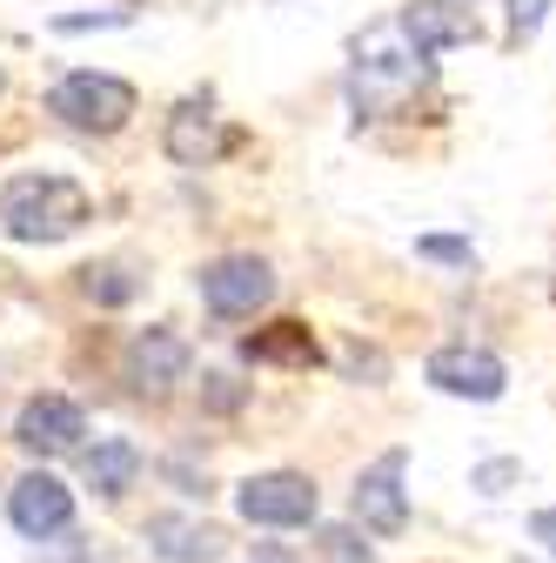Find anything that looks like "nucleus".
I'll use <instances>...</instances> for the list:
<instances>
[{
	"instance_id": "24",
	"label": "nucleus",
	"mask_w": 556,
	"mask_h": 563,
	"mask_svg": "<svg viewBox=\"0 0 556 563\" xmlns=\"http://www.w3.org/2000/svg\"><path fill=\"white\" fill-rule=\"evenodd\" d=\"M208 383H215V389H208V402H215V409H235L242 402V389H229V376H208Z\"/></svg>"
},
{
	"instance_id": "17",
	"label": "nucleus",
	"mask_w": 556,
	"mask_h": 563,
	"mask_svg": "<svg viewBox=\"0 0 556 563\" xmlns=\"http://www.w3.org/2000/svg\"><path fill=\"white\" fill-rule=\"evenodd\" d=\"M315 550H322V563H376V550L349 530V523H329V530H315Z\"/></svg>"
},
{
	"instance_id": "4",
	"label": "nucleus",
	"mask_w": 556,
	"mask_h": 563,
	"mask_svg": "<svg viewBox=\"0 0 556 563\" xmlns=\"http://www.w3.org/2000/svg\"><path fill=\"white\" fill-rule=\"evenodd\" d=\"M235 510L255 523V530H309L315 510H322V489L315 476L302 470H262L235 489Z\"/></svg>"
},
{
	"instance_id": "7",
	"label": "nucleus",
	"mask_w": 556,
	"mask_h": 563,
	"mask_svg": "<svg viewBox=\"0 0 556 563\" xmlns=\"http://www.w3.org/2000/svg\"><path fill=\"white\" fill-rule=\"evenodd\" d=\"M121 376H127L134 396H168V389L188 376V342H181L168 322L134 329L127 349H121Z\"/></svg>"
},
{
	"instance_id": "15",
	"label": "nucleus",
	"mask_w": 556,
	"mask_h": 563,
	"mask_svg": "<svg viewBox=\"0 0 556 563\" xmlns=\"http://www.w3.org/2000/svg\"><path fill=\"white\" fill-rule=\"evenodd\" d=\"M242 356L248 363H315L322 349H315L309 322H275V329H262V335L242 342Z\"/></svg>"
},
{
	"instance_id": "16",
	"label": "nucleus",
	"mask_w": 556,
	"mask_h": 563,
	"mask_svg": "<svg viewBox=\"0 0 556 563\" xmlns=\"http://www.w3.org/2000/svg\"><path fill=\"white\" fill-rule=\"evenodd\" d=\"M81 289H88L94 302L121 309V302H134V296H142V275H134L127 262H94V268H81Z\"/></svg>"
},
{
	"instance_id": "3",
	"label": "nucleus",
	"mask_w": 556,
	"mask_h": 563,
	"mask_svg": "<svg viewBox=\"0 0 556 563\" xmlns=\"http://www.w3.org/2000/svg\"><path fill=\"white\" fill-rule=\"evenodd\" d=\"M47 114L81 128V134H121L134 121V88L121 75H94V67H75L47 88Z\"/></svg>"
},
{
	"instance_id": "6",
	"label": "nucleus",
	"mask_w": 556,
	"mask_h": 563,
	"mask_svg": "<svg viewBox=\"0 0 556 563\" xmlns=\"http://www.w3.org/2000/svg\"><path fill=\"white\" fill-rule=\"evenodd\" d=\"M409 450H382L363 476H356V489H349V510H356V523L369 530V537H402L409 530Z\"/></svg>"
},
{
	"instance_id": "21",
	"label": "nucleus",
	"mask_w": 556,
	"mask_h": 563,
	"mask_svg": "<svg viewBox=\"0 0 556 563\" xmlns=\"http://www.w3.org/2000/svg\"><path fill=\"white\" fill-rule=\"evenodd\" d=\"M54 27H60V34H88V27H127V14H121V8H114V14H60Z\"/></svg>"
},
{
	"instance_id": "5",
	"label": "nucleus",
	"mask_w": 556,
	"mask_h": 563,
	"mask_svg": "<svg viewBox=\"0 0 556 563\" xmlns=\"http://www.w3.org/2000/svg\"><path fill=\"white\" fill-rule=\"evenodd\" d=\"M194 289H201L208 316L242 322V316H255V309L275 302V268L262 255H215V262L194 275Z\"/></svg>"
},
{
	"instance_id": "10",
	"label": "nucleus",
	"mask_w": 556,
	"mask_h": 563,
	"mask_svg": "<svg viewBox=\"0 0 556 563\" xmlns=\"http://www.w3.org/2000/svg\"><path fill=\"white\" fill-rule=\"evenodd\" d=\"M8 523H14L21 537H34V543L60 537L67 523H75V489H67L60 476H47V470H27V476L8 489Z\"/></svg>"
},
{
	"instance_id": "13",
	"label": "nucleus",
	"mask_w": 556,
	"mask_h": 563,
	"mask_svg": "<svg viewBox=\"0 0 556 563\" xmlns=\"http://www.w3.org/2000/svg\"><path fill=\"white\" fill-rule=\"evenodd\" d=\"M148 550L162 556V563H222V550H229V537L215 530V523H201V517H181V510H168V517H148Z\"/></svg>"
},
{
	"instance_id": "25",
	"label": "nucleus",
	"mask_w": 556,
	"mask_h": 563,
	"mask_svg": "<svg viewBox=\"0 0 556 563\" xmlns=\"http://www.w3.org/2000/svg\"><path fill=\"white\" fill-rule=\"evenodd\" d=\"M0 88H8V81H0Z\"/></svg>"
},
{
	"instance_id": "8",
	"label": "nucleus",
	"mask_w": 556,
	"mask_h": 563,
	"mask_svg": "<svg viewBox=\"0 0 556 563\" xmlns=\"http://www.w3.org/2000/svg\"><path fill=\"white\" fill-rule=\"evenodd\" d=\"M423 376H430L443 396H469V402H497L503 383H510L503 356H497V349H482V342H443L436 356L423 363Z\"/></svg>"
},
{
	"instance_id": "2",
	"label": "nucleus",
	"mask_w": 556,
	"mask_h": 563,
	"mask_svg": "<svg viewBox=\"0 0 556 563\" xmlns=\"http://www.w3.org/2000/svg\"><path fill=\"white\" fill-rule=\"evenodd\" d=\"M430 81V60L423 54H389V27L369 34L356 47V67H349V101H356V121H382L402 108V95H415Z\"/></svg>"
},
{
	"instance_id": "19",
	"label": "nucleus",
	"mask_w": 556,
	"mask_h": 563,
	"mask_svg": "<svg viewBox=\"0 0 556 563\" xmlns=\"http://www.w3.org/2000/svg\"><path fill=\"white\" fill-rule=\"evenodd\" d=\"M415 255H423V262H476V249L463 242V235H423V242H415Z\"/></svg>"
},
{
	"instance_id": "20",
	"label": "nucleus",
	"mask_w": 556,
	"mask_h": 563,
	"mask_svg": "<svg viewBox=\"0 0 556 563\" xmlns=\"http://www.w3.org/2000/svg\"><path fill=\"white\" fill-rule=\"evenodd\" d=\"M549 8H556V0H510V27H516V34H536Z\"/></svg>"
},
{
	"instance_id": "9",
	"label": "nucleus",
	"mask_w": 556,
	"mask_h": 563,
	"mask_svg": "<svg viewBox=\"0 0 556 563\" xmlns=\"http://www.w3.org/2000/svg\"><path fill=\"white\" fill-rule=\"evenodd\" d=\"M81 437H88V416H81V402L75 396H27L21 402V416H14V443L21 450H34V456H67V450H81Z\"/></svg>"
},
{
	"instance_id": "23",
	"label": "nucleus",
	"mask_w": 556,
	"mask_h": 563,
	"mask_svg": "<svg viewBox=\"0 0 556 563\" xmlns=\"http://www.w3.org/2000/svg\"><path fill=\"white\" fill-rule=\"evenodd\" d=\"M248 563H302V556H296L289 543H255V556H248Z\"/></svg>"
},
{
	"instance_id": "22",
	"label": "nucleus",
	"mask_w": 556,
	"mask_h": 563,
	"mask_svg": "<svg viewBox=\"0 0 556 563\" xmlns=\"http://www.w3.org/2000/svg\"><path fill=\"white\" fill-rule=\"evenodd\" d=\"M530 537H536V543L549 550V563H556V510H536V517H530Z\"/></svg>"
},
{
	"instance_id": "11",
	"label": "nucleus",
	"mask_w": 556,
	"mask_h": 563,
	"mask_svg": "<svg viewBox=\"0 0 556 563\" xmlns=\"http://www.w3.org/2000/svg\"><path fill=\"white\" fill-rule=\"evenodd\" d=\"M396 34L409 41V54L436 60L443 47H469L476 41V14L456 8V0H409V8L396 14Z\"/></svg>"
},
{
	"instance_id": "14",
	"label": "nucleus",
	"mask_w": 556,
	"mask_h": 563,
	"mask_svg": "<svg viewBox=\"0 0 556 563\" xmlns=\"http://www.w3.org/2000/svg\"><path fill=\"white\" fill-rule=\"evenodd\" d=\"M134 476H142V450H134L127 437H101L88 450V489L94 497H127Z\"/></svg>"
},
{
	"instance_id": "1",
	"label": "nucleus",
	"mask_w": 556,
	"mask_h": 563,
	"mask_svg": "<svg viewBox=\"0 0 556 563\" xmlns=\"http://www.w3.org/2000/svg\"><path fill=\"white\" fill-rule=\"evenodd\" d=\"M88 188L75 175H14L0 188V235L8 242H27V249H47V242H67L81 222H88Z\"/></svg>"
},
{
	"instance_id": "18",
	"label": "nucleus",
	"mask_w": 556,
	"mask_h": 563,
	"mask_svg": "<svg viewBox=\"0 0 556 563\" xmlns=\"http://www.w3.org/2000/svg\"><path fill=\"white\" fill-rule=\"evenodd\" d=\"M516 476H523V463H516V456H490V463H476V476H469V483L482 489V497H503Z\"/></svg>"
},
{
	"instance_id": "12",
	"label": "nucleus",
	"mask_w": 556,
	"mask_h": 563,
	"mask_svg": "<svg viewBox=\"0 0 556 563\" xmlns=\"http://www.w3.org/2000/svg\"><path fill=\"white\" fill-rule=\"evenodd\" d=\"M162 148H168V162H181V168L215 162V155H222V114H215V101H208V95H188V101L168 114Z\"/></svg>"
}]
</instances>
